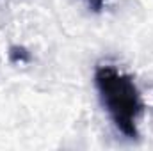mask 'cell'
<instances>
[{"label":"cell","mask_w":153,"mask_h":151,"mask_svg":"<svg viewBox=\"0 0 153 151\" xmlns=\"http://www.w3.org/2000/svg\"><path fill=\"white\" fill-rule=\"evenodd\" d=\"M94 85L117 132L128 139H137V121L143 114V98L134 78L109 64H100L94 71Z\"/></svg>","instance_id":"cell-1"},{"label":"cell","mask_w":153,"mask_h":151,"mask_svg":"<svg viewBox=\"0 0 153 151\" xmlns=\"http://www.w3.org/2000/svg\"><path fill=\"white\" fill-rule=\"evenodd\" d=\"M11 59L13 61H27V52L23 48H11Z\"/></svg>","instance_id":"cell-2"},{"label":"cell","mask_w":153,"mask_h":151,"mask_svg":"<svg viewBox=\"0 0 153 151\" xmlns=\"http://www.w3.org/2000/svg\"><path fill=\"white\" fill-rule=\"evenodd\" d=\"M107 2H109V0H85V4L89 5V9H93V11H96V13H100V11L105 7Z\"/></svg>","instance_id":"cell-3"}]
</instances>
